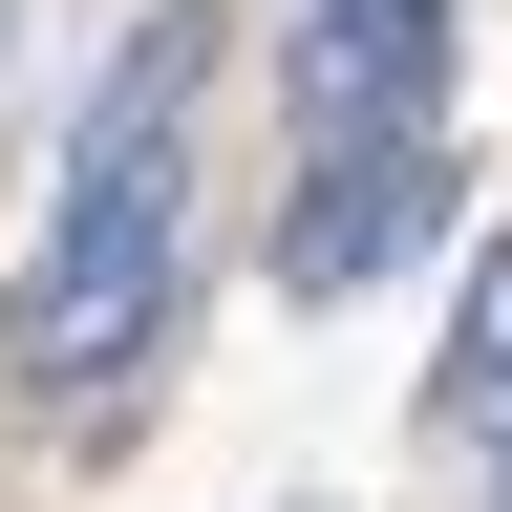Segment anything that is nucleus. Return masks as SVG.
I'll return each mask as SVG.
<instances>
[{
    "label": "nucleus",
    "mask_w": 512,
    "mask_h": 512,
    "mask_svg": "<svg viewBox=\"0 0 512 512\" xmlns=\"http://www.w3.org/2000/svg\"><path fill=\"white\" fill-rule=\"evenodd\" d=\"M171 320V192H64V235H43V278L0 299V363L22 384H86V363H128Z\"/></svg>",
    "instance_id": "obj_1"
},
{
    "label": "nucleus",
    "mask_w": 512,
    "mask_h": 512,
    "mask_svg": "<svg viewBox=\"0 0 512 512\" xmlns=\"http://www.w3.org/2000/svg\"><path fill=\"white\" fill-rule=\"evenodd\" d=\"M448 427L512 448V256H470V299H448Z\"/></svg>",
    "instance_id": "obj_4"
},
{
    "label": "nucleus",
    "mask_w": 512,
    "mask_h": 512,
    "mask_svg": "<svg viewBox=\"0 0 512 512\" xmlns=\"http://www.w3.org/2000/svg\"><path fill=\"white\" fill-rule=\"evenodd\" d=\"M427 235H448V150H427V128H384V150H299L278 278H299V299H363V278H406Z\"/></svg>",
    "instance_id": "obj_2"
},
{
    "label": "nucleus",
    "mask_w": 512,
    "mask_h": 512,
    "mask_svg": "<svg viewBox=\"0 0 512 512\" xmlns=\"http://www.w3.org/2000/svg\"><path fill=\"white\" fill-rule=\"evenodd\" d=\"M448 86V0H320L299 22V150H384Z\"/></svg>",
    "instance_id": "obj_3"
},
{
    "label": "nucleus",
    "mask_w": 512,
    "mask_h": 512,
    "mask_svg": "<svg viewBox=\"0 0 512 512\" xmlns=\"http://www.w3.org/2000/svg\"><path fill=\"white\" fill-rule=\"evenodd\" d=\"M0 22H22V0H0Z\"/></svg>",
    "instance_id": "obj_5"
}]
</instances>
